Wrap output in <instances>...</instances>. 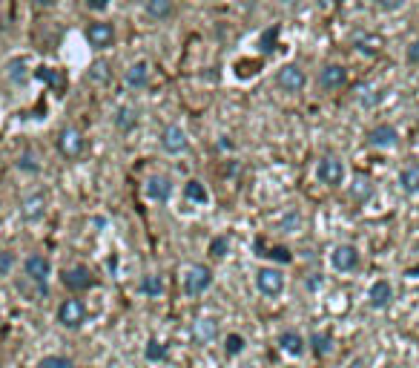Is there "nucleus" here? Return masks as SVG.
Returning <instances> with one entry per match:
<instances>
[{
	"label": "nucleus",
	"mask_w": 419,
	"mask_h": 368,
	"mask_svg": "<svg viewBox=\"0 0 419 368\" xmlns=\"http://www.w3.org/2000/svg\"><path fill=\"white\" fill-rule=\"evenodd\" d=\"M330 265L333 270H339V274H353V270L359 268V250L353 245H339L333 248L330 253Z\"/></svg>",
	"instance_id": "nucleus-9"
},
{
	"label": "nucleus",
	"mask_w": 419,
	"mask_h": 368,
	"mask_svg": "<svg viewBox=\"0 0 419 368\" xmlns=\"http://www.w3.org/2000/svg\"><path fill=\"white\" fill-rule=\"evenodd\" d=\"M216 334H218V323H216V319H196V323H192V340L201 343V345L213 343Z\"/></svg>",
	"instance_id": "nucleus-22"
},
{
	"label": "nucleus",
	"mask_w": 419,
	"mask_h": 368,
	"mask_svg": "<svg viewBox=\"0 0 419 368\" xmlns=\"http://www.w3.org/2000/svg\"><path fill=\"white\" fill-rule=\"evenodd\" d=\"M210 285H213V270L207 265H190L184 270V294L187 296H201Z\"/></svg>",
	"instance_id": "nucleus-4"
},
{
	"label": "nucleus",
	"mask_w": 419,
	"mask_h": 368,
	"mask_svg": "<svg viewBox=\"0 0 419 368\" xmlns=\"http://www.w3.org/2000/svg\"><path fill=\"white\" fill-rule=\"evenodd\" d=\"M32 3L41 6V9H49V6H55V3H58V0H32Z\"/></svg>",
	"instance_id": "nucleus-43"
},
{
	"label": "nucleus",
	"mask_w": 419,
	"mask_h": 368,
	"mask_svg": "<svg viewBox=\"0 0 419 368\" xmlns=\"http://www.w3.org/2000/svg\"><path fill=\"white\" fill-rule=\"evenodd\" d=\"M370 196H374V182H370L367 175H353V182L348 187V199L356 204H365Z\"/></svg>",
	"instance_id": "nucleus-17"
},
{
	"label": "nucleus",
	"mask_w": 419,
	"mask_h": 368,
	"mask_svg": "<svg viewBox=\"0 0 419 368\" xmlns=\"http://www.w3.org/2000/svg\"><path fill=\"white\" fill-rule=\"evenodd\" d=\"M87 6H89L92 12H104V9L109 6V0H87Z\"/></svg>",
	"instance_id": "nucleus-42"
},
{
	"label": "nucleus",
	"mask_w": 419,
	"mask_h": 368,
	"mask_svg": "<svg viewBox=\"0 0 419 368\" xmlns=\"http://www.w3.org/2000/svg\"><path fill=\"white\" fill-rule=\"evenodd\" d=\"M299 213H287L284 219H282V228H284V233H296V228H299Z\"/></svg>",
	"instance_id": "nucleus-40"
},
{
	"label": "nucleus",
	"mask_w": 419,
	"mask_h": 368,
	"mask_svg": "<svg viewBox=\"0 0 419 368\" xmlns=\"http://www.w3.org/2000/svg\"><path fill=\"white\" fill-rule=\"evenodd\" d=\"M276 38H279V26H267L262 32V38H259V52L262 55H270L273 50H276Z\"/></svg>",
	"instance_id": "nucleus-33"
},
{
	"label": "nucleus",
	"mask_w": 419,
	"mask_h": 368,
	"mask_svg": "<svg viewBox=\"0 0 419 368\" xmlns=\"http://www.w3.org/2000/svg\"><path fill=\"white\" fill-rule=\"evenodd\" d=\"M124 81H126V87H133V89L147 87V84H150V63H147V61H135L133 67L126 69Z\"/></svg>",
	"instance_id": "nucleus-20"
},
{
	"label": "nucleus",
	"mask_w": 419,
	"mask_h": 368,
	"mask_svg": "<svg viewBox=\"0 0 419 368\" xmlns=\"http://www.w3.org/2000/svg\"><path fill=\"white\" fill-rule=\"evenodd\" d=\"M38 368H78L69 357H60V354H49V357H43Z\"/></svg>",
	"instance_id": "nucleus-34"
},
{
	"label": "nucleus",
	"mask_w": 419,
	"mask_h": 368,
	"mask_svg": "<svg viewBox=\"0 0 419 368\" xmlns=\"http://www.w3.org/2000/svg\"><path fill=\"white\" fill-rule=\"evenodd\" d=\"M367 141L374 144V147H379V150H391V147L399 144V130L394 124H379V127H374V130L367 133Z\"/></svg>",
	"instance_id": "nucleus-13"
},
{
	"label": "nucleus",
	"mask_w": 419,
	"mask_h": 368,
	"mask_svg": "<svg viewBox=\"0 0 419 368\" xmlns=\"http://www.w3.org/2000/svg\"><path fill=\"white\" fill-rule=\"evenodd\" d=\"M230 250V242H227V236H216L213 242H210V256H216V259H224Z\"/></svg>",
	"instance_id": "nucleus-36"
},
{
	"label": "nucleus",
	"mask_w": 419,
	"mask_h": 368,
	"mask_svg": "<svg viewBox=\"0 0 419 368\" xmlns=\"http://www.w3.org/2000/svg\"><path fill=\"white\" fill-rule=\"evenodd\" d=\"M316 179L325 184V187H339L345 182V164L336 155H325L316 164Z\"/></svg>",
	"instance_id": "nucleus-6"
},
{
	"label": "nucleus",
	"mask_w": 419,
	"mask_h": 368,
	"mask_svg": "<svg viewBox=\"0 0 419 368\" xmlns=\"http://www.w3.org/2000/svg\"><path fill=\"white\" fill-rule=\"evenodd\" d=\"M184 196H187L192 204H207V202H210L207 187H204L201 182H196V179H190V182L184 184Z\"/></svg>",
	"instance_id": "nucleus-27"
},
{
	"label": "nucleus",
	"mask_w": 419,
	"mask_h": 368,
	"mask_svg": "<svg viewBox=\"0 0 419 368\" xmlns=\"http://www.w3.org/2000/svg\"><path fill=\"white\" fill-rule=\"evenodd\" d=\"M245 337H241V334H230L227 337V345H224V351H227V357H238L241 351H245Z\"/></svg>",
	"instance_id": "nucleus-37"
},
{
	"label": "nucleus",
	"mask_w": 419,
	"mask_h": 368,
	"mask_svg": "<svg viewBox=\"0 0 419 368\" xmlns=\"http://www.w3.org/2000/svg\"><path fill=\"white\" fill-rule=\"evenodd\" d=\"M23 274H26L29 282L46 285V279H49V274H52V265H49V259H46V256L32 253V256H26V262H23Z\"/></svg>",
	"instance_id": "nucleus-10"
},
{
	"label": "nucleus",
	"mask_w": 419,
	"mask_h": 368,
	"mask_svg": "<svg viewBox=\"0 0 419 368\" xmlns=\"http://www.w3.org/2000/svg\"><path fill=\"white\" fill-rule=\"evenodd\" d=\"M399 187L405 190L408 196H416L419 193V164H411L399 173Z\"/></svg>",
	"instance_id": "nucleus-24"
},
{
	"label": "nucleus",
	"mask_w": 419,
	"mask_h": 368,
	"mask_svg": "<svg viewBox=\"0 0 419 368\" xmlns=\"http://www.w3.org/2000/svg\"><path fill=\"white\" fill-rule=\"evenodd\" d=\"M310 348H313L316 357H330V351H333V337H330L328 331H316L313 337H310Z\"/></svg>",
	"instance_id": "nucleus-25"
},
{
	"label": "nucleus",
	"mask_w": 419,
	"mask_h": 368,
	"mask_svg": "<svg viewBox=\"0 0 419 368\" xmlns=\"http://www.w3.org/2000/svg\"><path fill=\"white\" fill-rule=\"evenodd\" d=\"M46 213V196L43 193H29L21 202V219L23 221H38Z\"/></svg>",
	"instance_id": "nucleus-16"
},
{
	"label": "nucleus",
	"mask_w": 419,
	"mask_h": 368,
	"mask_svg": "<svg viewBox=\"0 0 419 368\" xmlns=\"http://www.w3.org/2000/svg\"><path fill=\"white\" fill-rule=\"evenodd\" d=\"M405 58H408L411 67H419V38H414V41L408 43V52H405Z\"/></svg>",
	"instance_id": "nucleus-39"
},
{
	"label": "nucleus",
	"mask_w": 419,
	"mask_h": 368,
	"mask_svg": "<svg viewBox=\"0 0 419 368\" xmlns=\"http://www.w3.org/2000/svg\"><path fill=\"white\" fill-rule=\"evenodd\" d=\"M135 127H138V113H135L133 107H121L118 113H115V130L126 136V133H133Z\"/></svg>",
	"instance_id": "nucleus-23"
},
{
	"label": "nucleus",
	"mask_w": 419,
	"mask_h": 368,
	"mask_svg": "<svg viewBox=\"0 0 419 368\" xmlns=\"http://www.w3.org/2000/svg\"><path fill=\"white\" fill-rule=\"evenodd\" d=\"M87 305H84V299H78V296H69V299H63L60 305H58V323L63 328H69V331H78L80 325L87 323Z\"/></svg>",
	"instance_id": "nucleus-1"
},
{
	"label": "nucleus",
	"mask_w": 419,
	"mask_h": 368,
	"mask_svg": "<svg viewBox=\"0 0 419 368\" xmlns=\"http://www.w3.org/2000/svg\"><path fill=\"white\" fill-rule=\"evenodd\" d=\"M141 294L144 296H161V294H164V279H161V277H155V274H150V277H144L141 279Z\"/></svg>",
	"instance_id": "nucleus-30"
},
{
	"label": "nucleus",
	"mask_w": 419,
	"mask_h": 368,
	"mask_svg": "<svg viewBox=\"0 0 419 368\" xmlns=\"http://www.w3.org/2000/svg\"><path fill=\"white\" fill-rule=\"evenodd\" d=\"M167 345L161 343V340H150L147 343V351H144V357H147V362H164L167 360Z\"/></svg>",
	"instance_id": "nucleus-32"
},
{
	"label": "nucleus",
	"mask_w": 419,
	"mask_h": 368,
	"mask_svg": "<svg viewBox=\"0 0 419 368\" xmlns=\"http://www.w3.org/2000/svg\"><path fill=\"white\" fill-rule=\"evenodd\" d=\"M374 3L379 6V9H385V12H394V9H399L405 0H374Z\"/></svg>",
	"instance_id": "nucleus-41"
},
{
	"label": "nucleus",
	"mask_w": 419,
	"mask_h": 368,
	"mask_svg": "<svg viewBox=\"0 0 419 368\" xmlns=\"http://www.w3.org/2000/svg\"><path fill=\"white\" fill-rule=\"evenodd\" d=\"M18 170H23V173H38V170H41L38 155H35V153H21V158H18Z\"/></svg>",
	"instance_id": "nucleus-35"
},
{
	"label": "nucleus",
	"mask_w": 419,
	"mask_h": 368,
	"mask_svg": "<svg viewBox=\"0 0 419 368\" xmlns=\"http://www.w3.org/2000/svg\"><path fill=\"white\" fill-rule=\"evenodd\" d=\"M279 3H284V6H293V3H299V0H279Z\"/></svg>",
	"instance_id": "nucleus-44"
},
{
	"label": "nucleus",
	"mask_w": 419,
	"mask_h": 368,
	"mask_svg": "<svg viewBox=\"0 0 419 368\" xmlns=\"http://www.w3.org/2000/svg\"><path fill=\"white\" fill-rule=\"evenodd\" d=\"M144 193L150 202H167L172 196V182L167 175H150L147 184H144Z\"/></svg>",
	"instance_id": "nucleus-15"
},
{
	"label": "nucleus",
	"mask_w": 419,
	"mask_h": 368,
	"mask_svg": "<svg viewBox=\"0 0 419 368\" xmlns=\"http://www.w3.org/2000/svg\"><path fill=\"white\" fill-rule=\"evenodd\" d=\"M109 63H104V61H98V63H92L89 67V72H87V78H89V84H95V87H104V84H109Z\"/></svg>",
	"instance_id": "nucleus-29"
},
{
	"label": "nucleus",
	"mask_w": 419,
	"mask_h": 368,
	"mask_svg": "<svg viewBox=\"0 0 419 368\" xmlns=\"http://www.w3.org/2000/svg\"><path fill=\"white\" fill-rule=\"evenodd\" d=\"M147 14L152 21H167L172 14V0H147Z\"/></svg>",
	"instance_id": "nucleus-28"
},
{
	"label": "nucleus",
	"mask_w": 419,
	"mask_h": 368,
	"mask_svg": "<svg viewBox=\"0 0 419 368\" xmlns=\"http://www.w3.org/2000/svg\"><path fill=\"white\" fill-rule=\"evenodd\" d=\"M35 78H38V81H43L46 87H49L52 92H58V95H63V89H67V75H63L60 69L38 67V69H35Z\"/></svg>",
	"instance_id": "nucleus-18"
},
{
	"label": "nucleus",
	"mask_w": 419,
	"mask_h": 368,
	"mask_svg": "<svg viewBox=\"0 0 419 368\" xmlns=\"http://www.w3.org/2000/svg\"><path fill=\"white\" fill-rule=\"evenodd\" d=\"M84 147H87V141H84V133H80L78 127H63V130L58 133V153L63 158H69V162L84 155Z\"/></svg>",
	"instance_id": "nucleus-3"
},
{
	"label": "nucleus",
	"mask_w": 419,
	"mask_h": 368,
	"mask_svg": "<svg viewBox=\"0 0 419 368\" xmlns=\"http://www.w3.org/2000/svg\"><path fill=\"white\" fill-rule=\"evenodd\" d=\"M63 285H67L72 294H84V291H89V288L95 285V277H92L89 268L75 265L69 270H63Z\"/></svg>",
	"instance_id": "nucleus-11"
},
{
	"label": "nucleus",
	"mask_w": 419,
	"mask_h": 368,
	"mask_svg": "<svg viewBox=\"0 0 419 368\" xmlns=\"http://www.w3.org/2000/svg\"><path fill=\"white\" fill-rule=\"evenodd\" d=\"M348 84V69L339 67V63H328V67H321L319 72V87L321 92H333V89H342Z\"/></svg>",
	"instance_id": "nucleus-12"
},
{
	"label": "nucleus",
	"mask_w": 419,
	"mask_h": 368,
	"mask_svg": "<svg viewBox=\"0 0 419 368\" xmlns=\"http://www.w3.org/2000/svg\"><path fill=\"white\" fill-rule=\"evenodd\" d=\"M382 98H385V92L379 87H374V84H359L356 87V101L365 109H376L382 104Z\"/></svg>",
	"instance_id": "nucleus-21"
},
{
	"label": "nucleus",
	"mask_w": 419,
	"mask_h": 368,
	"mask_svg": "<svg viewBox=\"0 0 419 368\" xmlns=\"http://www.w3.org/2000/svg\"><path fill=\"white\" fill-rule=\"evenodd\" d=\"M256 291H259L262 296H279L284 291V274L273 265L259 268L256 270Z\"/></svg>",
	"instance_id": "nucleus-2"
},
{
	"label": "nucleus",
	"mask_w": 419,
	"mask_h": 368,
	"mask_svg": "<svg viewBox=\"0 0 419 368\" xmlns=\"http://www.w3.org/2000/svg\"><path fill=\"white\" fill-rule=\"evenodd\" d=\"M304 345H308V343H304V337H302L299 331H282L279 334V348L284 351L287 357H302Z\"/></svg>",
	"instance_id": "nucleus-19"
},
{
	"label": "nucleus",
	"mask_w": 419,
	"mask_h": 368,
	"mask_svg": "<svg viewBox=\"0 0 419 368\" xmlns=\"http://www.w3.org/2000/svg\"><path fill=\"white\" fill-rule=\"evenodd\" d=\"M187 147H190V138H187V133L181 130L179 124H170V127L161 130V150L164 153L181 155V153H187Z\"/></svg>",
	"instance_id": "nucleus-7"
},
{
	"label": "nucleus",
	"mask_w": 419,
	"mask_h": 368,
	"mask_svg": "<svg viewBox=\"0 0 419 368\" xmlns=\"http://www.w3.org/2000/svg\"><path fill=\"white\" fill-rule=\"evenodd\" d=\"M256 250H259V256H270L273 262H284V265L293 262V253H290L287 248H270V250H267L262 242H256Z\"/></svg>",
	"instance_id": "nucleus-31"
},
{
	"label": "nucleus",
	"mask_w": 419,
	"mask_h": 368,
	"mask_svg": "<svg viewBox=\"0 0 419 368\" xmlns=\"http://www.w3.org/2000/svg\"><path fill=\"white\" fill-rule=\"evenodd\" d=\"M6 75H9V81H12L14 87H21V84L29 81L32 72H29V63H26L23 58H14V61L9 63V72H6Z\"/></svg>",
	"instance_id": "nucleus-26"
},
{
	"label": "nucleus",
	"mask_w": 419,
	"mask_h": 368,
	"mask_svg": "<svg viewBox=\"0 0 419 368\" xmlns=\"http://www.w3.org/2000/svg\"><path fill=\"white\" fill-rule=\"evenodd\" d=\"M391 299H394V285L388 279H376L374 285H370V291H367V302H370V308H388L391 305Z\"/></svg>",
	"instance_id": "nucleus-14"
},
{
	"label": "nucleus",
	"mask_w": 419,
	"mask_h": 368,
	"mask_svg": "<svg viewBox=\"0 0 419 368\" xmlns=\"http://www.w3.org/2000/svg\"><path fill=\"white\" fill-rule=\"evenodd\" d=\"M12 268H14V253L0 250V277H9Z\"/></svg>",
	"instance_id": "nucleus-38"
},
{
	"label": "nucleus",
	"mask_w": 419,
	"mask_h": 368,
	"mask_svg": "<svg viewBox=\"0 0 419 368\" xmlns=\"http://www.w3.org/2000/svg\"><path fill=\"white\" fill-rule=\"evenodd\" d=\"M304 84H308V75H304V69L299 67V63H284V67L276 72V87L287 95L302 92Z\"/></svg>",
	"instance_id": "nucleus-5"
},
{
	"label": "nucleus",
	"mask_w": 419,
	"mask_h": 368,
	"mask_svg": "<svg viewBox=\"0 0 419 368\" xmlns=\"http://www.w3.org/2000/svg\"><path fill=\"white\" fill-rule=\"evenodd\" d=\"M87 43L92 50H109L115 43V26L106 23V21H95L87 26Z\"/></svg>",
	"instance_id": "nucleus-8"
}]
</instances>
